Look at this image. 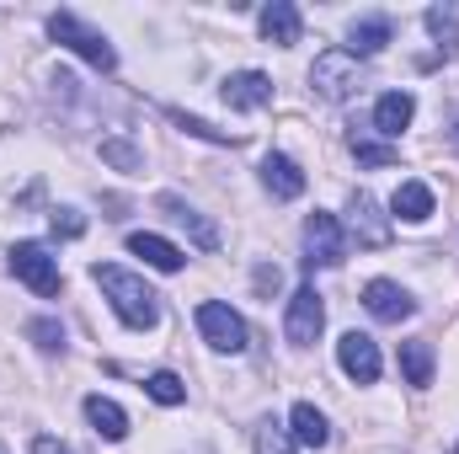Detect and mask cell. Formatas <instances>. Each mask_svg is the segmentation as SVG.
Wrapping results in <instances>:
<instances>
[{
    "label": "cell",
    "mask_w": 459,
    "mask_h": 454,
    "mask_svg": "<svg viewBox=\"0 0 459 454\" xmlns=\"http://www.w3.org/2000/svg\"><path fill=\"white\" fill-rule=\"evenodd\" d=\"M91 278H97V284H102V294L113 300V310H117V321H123V327L150 332V327L160 321V294H155L139 273L113 267V262H97V267H91Z\"/></svg>",
    "instance_id": "obj_1"
},
{
    "label": "cell",
    "mask_w": 459,
    "mask_h": 454,
    "mask_svg": "<svg viewBox=\"0 0 459 454\" xmlns=\"http://www.w3.org/2000/svg\"><path fill=\"white\" fill-rule=\"evenodd\" d=\"M48 38H54V43H65L70 54H81V59H86L91 70H102V75H108V70H117L113 43H108L91 22H81L75 11H54V16H48Z\"/></svg>",
    "instance_id": "obj_2"
},
{
    "label": "cell",
    "mask_w": 459,
    "mask_h": 454,
    "mask_svg": "<svg viewBox=\"0 0 459 454\" xmlns=\"http://www.w3.org/2000/svg\"><path fill=\"white\" fill-rule=\"evenodd\" d=\"M310 86H316L326 102H347V97L363 86V65H358L347 48H326V54L316 59V70H310Z\"/></svg>",
    "instance_id": "obj_3"
},
{
    "label": "cell",
    "mask_w": 459,
    "mask_h": 454,
    "mask_svg": "<svg viewBox=\"0 0 459 454\" xmlns=\"http://www.w3.org/2000/svg\"><path fill=\"white\" fill-rule=\"evenodd\" d=\"M11 273H16L32 294H59V262H54V251L38 246V240H16V246H11Z\"/></svg>",
    "instance_id": "obj_4"
},
{
    "label": "cell",
    "mask_w": 459,
    "mask_h": 454,
    "mask_svg": "<svg viewBox=\"0 0 459 454\" xmlns=\"http://www.w3.org/2000/svg\"><path fill=\"white\" fill-rule=\"evenodd\" d=\"M321 327H326V300L316 294V284H299L294 294H289V316H283V332L294 347H310V342L321 337Z\"/></svg>",
    "instance_id": "obj_5"
},
{
    "label": "cell",
    "mask_w": 459,
    "mask_h": 454,
    "mask_svg": "<svg viewBox=\"0 0 459 454\" xmlns=\"http://www.w3.org/2000/svg\"><path fill=\"white\" fill-rule=\"evenodd\" d=\"M347 257V235L337 225V214H310L305 220V267H337Z\"/></svg>",
    "instance_id": "obj_6"
},
{
    "label": "cell",
    "mask_w": 459,
    "mask_h": 454,
    "mask_svg": "<svg viewBox=\"0 0 459 454\" xmlns=\"http://www.w3.org/2000/svg\"><path fill=\"white\" fill-rule=\"evenodd\" d=\"M198 332H204V342L214 347V353H246V321L230 310V305H220V300H204L198 305Z\"/></svg>",
    "instance_id": "obj_7"
},
{
    "label": "cell",
    "mask_w": 459,
    "mask_h": 454,
    "mask_svg": "<svg viewBox=\"0 0 459 454\" xmlns=\"http://www.w3.org/2000/svg\"><path fill=\"white\" fill-rule=\"evenodd\" d=\"M337 363H342L347 380H358V385H374L379 380V342L368 337V332H342V342H337Z\"/></svg>",
    "instance_id": "obj_8"
},
{
    "label": "cell",
    "mask_w": 459,
    "mask_h": 454,
    "mask_svg": "<svg viewBox=\"0 0 459 454\" xmlns=\"http://www.w3.org/2000/svg\"><path fill=\"white\" fill-rule=\"evenodd\" d=\"M363 305H368V316H374V321H390V327L417 316V300H411L401 284H390V278H374V284L363 289Z\"/></svg>",
    "instance_id": "obj_9"
},
{
    "label": "cell",
    "mask_w": 459,
    "mask_h": 454,
    "mask_svg": "<svg viewBox=\"0 0 459 454\" xmlns=\"http://www.w3.org/2000/svg\"><path fill=\"white\" fill-rule=\"evenodd\" d=\"M220 97H225V108H235V113H256V108L273 102V81L262 70H235L225 86H220Z\"/></svg>",
    "instance_id": "obj_10"
},
{
    "label": "cell",
    "mask_w": 459,
    "mask_h": 454,
    "mask_svg": "<svg viewBox=\"0 0 459 454\" xmlns=\"http://www.w3.org/2000/svg\"><path fill=\"white\" fill-rule=\"evenodd\" d=\"M128 251H134V257H144L155 273H182V262H187V257H182V246H171V240H166V235H155V230H134V235H128Z\"/></svg>",
    "instance_id": "obj_11"
},
{
    "label": "cell",
    "mask_w": 459,
    "mask_h": 454,
    "mask_svg": "<svg viewBox=\"0 0 459 454\" xmlns=\"http://www.w3.org/2000/svg\"><path fill=\"white\" fill-rule=\"evenodd\" d=\"M347 214H352L358 246H385V240H390V220L379 214V204H374L368 193H352V198H347Z\"/></svg>",
    "instance_id": "obj_12"
},
{
    "label": "cell",
    "mask_w": 459,
    "mask_h": 454,
    "mask_svg": "<svg viewBox=\"0 0 459 454\" xmlns=\"http://www.w3.org/2000/svg\"><path fill=\"white\" fill-rule=\"evenodd\" d=\"M411 118H417V97H411V92H385V97L374 102V128H379L385 139H401V134L411 128Z\"/></svg>",
    "instance_id": "obj_13"
},
{
    "label": "cell",
    "mask_w": 459,
    "mask_h": 454,
    "mask_svg": "<svg viewBox=\"0 0 459 454\" xmlns=\"http://www.w3.org/2000/svg\"><path fill=\"white\" fill-rule=\"evenodd\" d=\"M390 38H395V22H390V16H358V22L347 27V54H352V59H368V54H379Z\"/></svg>",
    "instance_id": "obj_14"
},
{
    "label": "cell",
    "mask_w": 459,
    "mask_h": 454,
    "mask_svg": "<svg viewBox=\"0 0 459 454\" xmlns=\"http://www.w3.org/2000/svg\"><path fill=\"white\" fill-rule=\"evenodd\" d=\"M262 188H267L273 198H283V204L299 198V193H305V171H299V161H289V155L273 150V155L262 161Z\"/></svg>",
    "instance_id": "obj_15"
},
{
    "label": "cell",
    "mask_w": 459,
    "mask_h": 454,
    "mask_svg": "<svg viewBox=\"0 0 459 454\" xmlns=\"http://www.w3.org/2000/svg\"><path fill=\"white\" fill-rule=\"evenodd\" d=\"M155 204H160V209H166V214H171L177 225L187 230V235H193V240H198L204 251H220V230L209 225V220H204V214H198V209H193L187 198H177V193H160Z\"/></svg>",
    "instance_id": "obj_16"
},
{
    "label": "cell",
    "mask_w": 459,
    "mask_h": 454,
    "mask_svg": "<svg viewBox=\"0 0 459 454\" xmlns=\"http://www.w3.org/2000/svg\"><path fill=\"white\" fill-rule=\"evenodd\" d=\"M256 27H262V38H267V43H278V48L299 43V11H294L289 0H273V5H262Z\"/></svg>",
    "instance_id": "obj_17"
},
{
    "label": "cell",
    "mask_w": 459,
    "mask_h": 454,
    "mask_svg": "<svg viewBox=\"0 0 459 454\" xmlns=\"http://www.w3.org/2000/svg\"><path fill=\"white\" fill-rule=\"evenodd\" d=\"M289 439L305 444V450H326V444H332V428H326V417H321L310 401H299V406L289 412Z\"/></svg>",
    "instance_id": "obj_18"
},
{
    "label": "cell",
    "mask_w": 459,
    "mask_h": 454,
    "mask_svg": "<svg viewBox=\"0 0 459 454\" xmlns=\"http://www.w3.org/2000/svg\"><path fill=\"white\" fill-rule=\"evenodd\" d=\"M390 209H395V220L422 225V220H433V188L428 182H401L395 198H390Z\"/></svg>",
    "instance_id": "obj_19"
},
{
    "label": "cell",
    "mask_w": 459,
    "mask_h": 454,
    "mask_svg": "<svg viewBox=\"0 0 459 454\" xmlns=\"http://www.w3.org/2000/svg\"><path fill=\"white\" fill-rule=\"evenodd\" d=\"M86 423H91L108 444L128 439V412H123L117 401H108V396H86Z\"/></svg>",
    "instance_id": "obj_20"
},
{
    "label": "cell",
    "mask_w": 459,
    "mask_h": 454,
    "mask_svg": "<svg viewBox=\"0 0 459 454\" xmlns=\"http://www.w3.org/2000/svg\"><path fill=\"white\" fill-rule=\"evenodd\" d=\"M401 374H406V385H433V347L428 342H401Z\"/></svg>",
    "instance_id": "obj_21"
},
{
    "label": "cell",
    "mask_w": 459,
    "mask_h": 454,
    "mask_svg": "<svg viewBox=\"0 0 459 454\" xmlns=\"http://www.w3.org/2000/svg\"><path fill=\"white\" fill-rule=\"evenodd\" d=\"M428 32L438 38L444 54H455L459 48V5H433V11H428Z\"/></svg>",
    "instance_id": "obj_22"
},
{
    "label": "cell",
    "mask_w": 459,
    "mask_h": 454,
    "mask_svg": "<svg viewBox=\"0 0 459 454\" xmlns=\"http://www.w3.org/2000/svg\"><path fill=\"white\" fill-rule=\"evenodd\" d=\"M166 118L182 128V134H193V139H209V144H240L230 128H214V123H204V118H193V113H182V108H166Z\"/></svg>",
    "instance_id": "obj_23"
},
{
    "label": "cell",
    "mask_w": 459,
    "mask_h": 454,
    "mask_svg": "<svg viewBox=\"0 0 459 454\" xmlns=\"http://www.w3.org/2000/svg\"><path fill=\"white\" fill-rule=\"evenodd\" d=\"M144 396L160 401V406H182V401H187V385H182L171 369H155V374L144 380Z\"/></svg>",
    "instance_id": "obj_24"
},
{
    "label": "cell",
    "mask_w": 459,
    "mask_h": 454,
    "mask_svg": "<svg viewBox=\"0 0 459 454\" xmlns=\"http://www.w3.org/2000/svg\"><path fill=\"white\" fill-rule=\"evenodd\" d=\"M347 144H352L358 166H395V161H401V150H395V144H379V139H368V134H352Z\"/></svg>",
    "instance_id": "obj_25"
},
{
    "label": "cell",
    "mask_w": 459,
    "mask_h": 454,
    "mask_svg": "<svg viewBox=\"0 0 459 454\" xmlns=\"http://www.w3.org/2000/svg\"><path fill=\"white\" fill-rule=\"evenodd\" d=\"M256 454H299V450H294L289 428H278V423H262V428H256Z\"/></svg>",
    "instance_id": "obj_26"
},
{
    "label": "cell",
    "mask_w": 459,
    "mask_h": 454,
    "mask_svg": "<svg viewBox=\"0 0 459 454\" xmlns=\"http://www.w3.org/2000/svg\"><path fill=\"white\" fill-rule=\"evenodd\" d=\"M27 337L38 342L43 353H59V347H65V327H59V321H48V316H38V321L27 327Z\"/></svg>",
    "instance_id": "obj_27"
},
{
    "label": "cell",
    "mask_w": 459,
    "mask_h": 454,
    "mask_svg": "<svg viewBox=\"0 0 459 454\" xmlns=\"http://www.w3.org/2000/svg\"><path fill=\"white\" fill-rule=\"evenodd\" d=\"M102 161H113L117 171H139V150L128 139H102Z\"/></svg>",
    "instance_id": "obj_28"
},
{
    "label": "cell",
    "mask_w": 459,
    "mask_h": 454,
    "mask_svg": "<svg viewBox=\"0 0 459 454\" xmlns=\"http://www.w3.org/2000/svg\"><path fill=\"white\" fill-rule=\"evenodd\" d=\"M81 230H86V220H81L75 209H59V214H54V235H81Z\"/></svg>",
    "instance_id": "obj_29"
},
{
    "label": "cell",
    "mask_w": 459,
    "mask_h": 454,
    "mask_svg": "<svg viewBox=\"0 0 459 454\" xmlns=\"http://www.w3.org/2000/svg\"><path fill=\"white\" fill-rule=\"evenodd\" d=\"M256 289L273 294V289H278V267H256Z\"/></svg>",
    "instance_id": "obj_30"
},
{
    "label": "cell",
    "mask_w": 459,
    "mask_h": 454,
    "mask_svg": "<svg viewBox=\"0 0 459 454\" xmlns=\"http://www.w3.org/2000/svg\"><path fill=\"white\" fill-rule=\"evenodd\" d=\"M32 454H70V450H65L59 439H38V444H32Z\"/></svg>",
    "instance_id": "obj_31"
},
{
    "label": "cell",
    "mask_w": 459,
    "mask_h": 454,
    "mask_svg": "<svg viewBox=\"0 0 459 454\" xmlns=\"http://www.w3.org/2000/svg\"><path fill=\"white\" fill-rule=\"evenodd\" d=\"M449 139H455V150H459V123H455V134H449Z\"/></svg>",
    "instance_id": "obj_32"
},
{
    "label": "cell",
    "mask_w": 459,
    "mask_h": 454,
    "mask_svg": "<svg viewBox=\"0 0 459 454\" xmlns=\"http://www.w3.org/2000/svg\"><path fill=\"white\" fill-rule=\"evenodd\" d=\"M0 454H5V444H0Z\"/></svg>",
    "instance_id": "obj_33"
}]
</instances>
